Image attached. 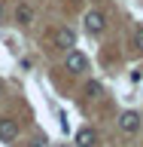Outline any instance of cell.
<instances>
[{"label":"cell","mask_w":143,"mask_h":147,"mask_svg":"<svg viewBox=\"0 0 143 147\" xmlns=\"http://www.w3.org/2000/svg\"><path fill=\"white\" fill-rule=\"evenodd\" d=\"M119 129H122L125 135H134L137 129H140V113H137V110H122V117H119Z\"/></svg>","instance_id":"obj_1"},{"label":"cell","mask_w":143,"mask_h":147,"mask_svg":"<svg viewBox=\"0 0 143 147\" xmlns=\"http://www.w3.org/2000/svg\"><path fill=\"white\" fill-rule=\"evenodd\" d=\"M64 64H67L70 74H82L85 67H88V58H85L82 52H76V49H67V61H64Z\"/></svg>","instance_id":"obj_2"},{"label":"cell","mask_w":143,"mask_h":147,"mask_svg":"<svg viewBox=\"0 0 143 147\" xmlns=\"http://www.w3.org/2000/svg\"><path fill=\"white\" fill-rule=\"evenodd\" d=\"M18 138V123L12 117H0V141H15Z\"/></svg>","instance_id":"obj_3"},{"label":"cell","mask_w":143,"mask_h":147,"mask_svg":"<svg viewBox=\"0 0 143 147\" xmlns=\"http://www.w3.org/2000/svg\"><path fill=\"white\" fill-rule=\"evenodd\" d=\"M55 46H61V49L76 46V31H73V28H58V31H55Z\"/></svg>","instance_id":"obj_4"},{"label":"cell","mask_w":143,"mask_h":147,"mask_svg":"<svg viewBox=\"0 0 143 147\" xmlns=\"http://www.w3.org/2000/svg\"><path fill=\"white\" fill-rule=\"evenodd\" d=\"M85 31H88L91 37H98L100 31H104V16H100L98 9H91V12H85Z\"/></svg>","instance_id":"obj_5"},{"label":"cell","mask_w":143,"mask_h":147,"mask_svg":"<svg viewBox=\"0 0 143 147\" xmlns=\"http://www.w3.org/2000/svg\"><path fill=\"white\" fill-rule=\"evenodd\" d=\"M15 22H18L21 28L34 25V9L27 6V3H18V6H15Z\"/></svg>","instance_id":"obj_6"},{"label":"cell","mask_w":143,"mask_h":147,"mask_svg":"<svg viewBox=\"0 0 143 147\" xmlns=\"http://www.w3.org/2000/svg\"><path fill=\"white\" fill-rule=\"evenodd\" d=\"M94 141H98V135H94L91 129H79V132H76V144L79 147H94Z\"/></svg>","instance_id":"obj_7"},{"label":"cell","mask_w":143,"mask_h":147,"mask_svg":"<svg viewBox=\"0 0 143 147\" xmlns=\"http://www.w3.org/2000/svg\"><path fill=\"white\" fill-rule=\"evenodd\" d=\"M85 92H88L91 98H94V95H100V83H88V86H85Z\"/></svg>","instance_id":"obj_8"},{"label":"cell","mask_w":143,"mask_h":147,"mask_svg":"<svg viewBox=\"0 0 143 147\" xmlns=\"http://www.w3.org/2000/svg\"><path fill=\"white\" fill-rule=\"evenodd\" d=\"M134 43H137V49L143 52V28H137V34H134Z\"/></svg>","instance_id":"obj_9"},{"label":"cell","mask_w":143,"mask_h":147,"mask_svg":"<svg viewBox=\"0 0 143 147\" xmlns=\"http://www.w3.org/2000/svg\"><path fill=\"white\" fill-rule=\"evenodd\" d=\"M31 147H49V141H46V138H37V141H34Z\"/></svg>","instance_id":"obj_10"},{"label":"cell","mask_w":143,"mask_h":147,"mask_svg":"<svg viewBox=\"0 0 143 147\" xmlns=\"http://www.w3.org/2000/svg\"><path fill=\"white\" fill-rule=\"evenodd\" d=\"M3 16H6V12H3V3H0V22H3Z\"/></svg>","instance_id":"obj_11"},{"label":"cell","mask_w":143,"mask_h":147,"mask_svg":"<svg viewBox=\"0 0 143 147\" xmlns=\"http://www.w3.org/2000/svg\"><path fill=\"white\" fill-rule=\"evenodd\" d=\"M0 95H3V83H0Z\"/></svg>","instance_id":"obj_12"},{"label":"cell","mask_w":143,"mask_h":147,"mask_svg":"<svg viewBox=\"0 0 143 147\" xmlns=\"http://www.w3.org/2000/svg\"><path fill=\"white\" fill-rule=\"evenodd\" d=\"M58 147H67V144H58Z\"/></svg>","instance_id":"obj_13"}]
</instances>
